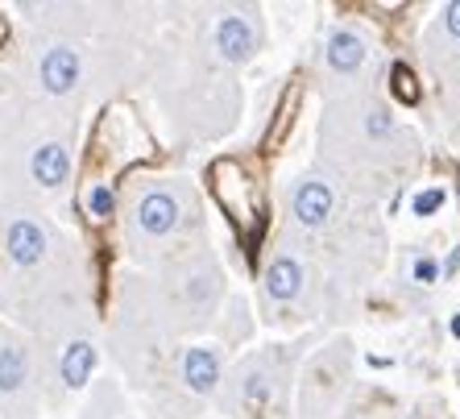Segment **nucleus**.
Here are the masks:
<instances>
[{"label":"nucleus","instance_id":"obj_1","mask_svg":"<svg viewBox=\"0 0 460 419\" xmlns=\"http://www.w3.org/2000/svg\"><path fill=\"white\" fill-rule=\"evenodd\" d=\"M4 258H9V282L4 295L13 287H25L30 308H54V274H63V241L46 225L42 216H33L30 208H9L4 212Z\"/></svg>","mask_w":460,"mask_h":419},{"label":"nucleus","instance_id":"obj_2","mask_svg":"<svg viewBox=\"0 0 460 419\" xmlns=\"http://www.w3.org/2000/svg\"><path fill=\"white\" fill-rule=\"evenodd\" d=\"M191 192L182 183H154L146 192H137L133 208H128V236L141 245H162L179 236L182 228L191 225Z\"/></svg>","mask_w":460,"mask_h":419},{"label":"nucleus","instance_id":"obj_3","mask_svg":"<svg viewBox=\"0 0 460 419\" xmlns=\"http://www.w3.org/2000/svg\"><path fill=\"white\" fill-rule=\"evenodd\" d=\"M38 411V366L22 336L0 333V415L33 419Z\"/></svg>","mask_w":460,"mask_h":419},{"label":"nucleus","instance_id":"obj_4","mask_svg":"<svg viewBox=\"0 0 460 419\" xmlns=\"http://www.w3.org/2000/svg\"><path fill=\"white\" fill-rule=\"evenodd\" d=\"M84 76H87V63L75 42L54 38V42L33 50V84H38L42 96H50V100L75 96L79 87H84Z\"/></svg>","mask_w":460,"mask_h":419},{"label":"nucleus","instance_id":"obj_5","mask_svg":"<svg viewBox=\"0 0 460 419\" xmlns=\"http://www.w3.org/2000/svg\"><path fill=\"white\" fill-rule=\"evenodd\" d=\"M66 179H71V146L54 133H42L25 146V183L33 192L42 195H54L63 192Z\"/></svg>","mask_w":460,"mask_h":419},{"label":"nucleus","instance_id":"obj_6","mask_svg":"<svg viewBox=\"0 0 460 419\" xmlns=\"http://www.w3.org/2000/svg\"><path fill=\"white\" fill-rule=\"evenodd\" d=\"M96 370V341L87 333H63L58 349H54V378L63 382V390H84L87 378Z\"/></svg>","mask_w":460,"mask_h":419},{"label":"nucleus","instance_id":"obj_7","mask_svg":"<svg viewBox=\"0 0 460 419\" xmlns=\"http://www.w3.org/2000/svg\"><path fill=\"white\" fill-rule=\"evenodd\" d=\"M179 378L191 395H212V390L220 387V378H225L220 349H212V344H191V349L179 357Z\"/></svg>","mask_w":460,"mask_h":419},{"label":"nucleus","instance_id":"obj_8","mask_svg":"<svg viewBox=\"0 0 460 419\" xmlns=\"http://www.w3.org/2000/svg\"><path fill=\"white\" fill-rule=\"evenodd\" d=\"M216 54L225 58V63H249L257 50V25L253 17H245V13H228V17H220L216 22Z\"/></svg>","mask_w":460,"mask_h":419},{"label":"nucleus","instance_id":"obj_9","mask_svg":"<svg viewBox=\"0 0 460 419\" xmlns=\"http://www.w3.org/2000/svg\"><path fill=\"white\" fill-rule=\"evenodd\" d=\"M220 295V274L212 262H195V266L179 270V308L187 316H204Z\"/></svg>","mask_w":460,"mask_h":419},{"label":"nucleus","instance_id":"obj_10","mask_svg":"<svg viewBox=\"0 0 460 419\" xmlns=\"http://www.w3.org/2000/svg\"><path fill=\"white\" fill-rule=\"evenodd\" d=\"M295 220L307 228H320L328 216H332V187H323L320 179H303L295 187V204H290Z\"/></svg>","mask_w":460,"mask_h":419},{"label":"nucleus","instance_id":"obj_11","mask_svg":"<svg viewBox=\"0 0 460 419\" xmlns=\"http://www.w3.org/2000/svg\"><path fill=\"white\" fill-rule=\"evenodd\" d=\"M236 403L245 411H253V415L270 411V403H274V378L261 370V361H249V366L236 374Z\"/></svg>","mask_w":460,"mask_h":419},{"label":"nucleus","instance_id":"obj_12","mask_svg":"<svg viewBox=\"0 0 460 419\" xmlns=\"http://www.w3.org/2000/svg\"><path fill=\"white\" fill-rule=\"evenodd\" d=\"M303 279L307 274H303V266L295 258H274L266 270V295L279 303H290L303 290Z\"/></svg>","mask_w":460,"mask_h":419},{"label":"nucleus","instance_id":"obj_13","mask_svg":"<svg viewBox=\"0 0 460 419\" xmlns=\"http://www.w3.org/2000/svg\"><path fill=\"white\" fill-rule=\"evenodd\" d=\"M361 63H365V42H361V38H357V33H349V30L332 33V42H328V67H332V71H341V76H353Z\"/></svg>","mask_w":460,"mask_h":419},{"label":"nucleus","instance_id":"obj_14","mask_svg":"<svg viewBox=\"0 0 460 419\" xmlns=\"http://www.w3.org/2000/svg\"><path fill=\"white\" fill-rule=\"evenodd\" d=\"M112 204H117V195L108 192L104 183H100V187H92V192H87V212L96 216V220H104V216L112 212Z\"/></svg>","mask_w":460,"mask_h":419},{"label":"nucleus","instance_id":"obj_15","mask_svg":"<svg viewBox=\"0 0 460 419\" xmlns=\"http://www.w3.org/2000/svg\"><path fill=\"white\" fill-rule=\"evenodd\" d=\"M439 204H444V192H423V195L415 200V212H419V216H431Z\"/></svg>","mask_w":460,"mask_h":419},{"label":"nucleus","instance_id":"obj_16","mask_svg":"<svg viewBox=\"0 0 460 419\" xmlns=\"http://www.w3.org/2000/svg\"><path fill=\"white\" fill-rule=\"evenodd\" d=\"M394 87H398V96H407V100H415V96H419V87L411 84V71H402V67L394 71Z\"/></svg>","mask_w":460,"mask_h":419},{"label":"nucleus","instance_id":"obj_17","mask_svg":"<svg viewBox=\"0 0 460 419\" xmlns=\"http://www.w3.org/2000/svg\"><path fill=\"white\" fill-rule=\"evenodd\" d=\"M444 22H448V33H456V38H460V4H448Z\"/></svg>","mask_w":460,"mask_h":419},{"label":"nucleus","instance_id":"obj_18","mask_svg":"<svg viewBox=\"0 0 460 419\" xmlns=\"http://www.w3.org/2000/svg\"><path fill=\"white\" fill-rule=\"evenodd\" d=\"M419 279L431 282V279H436V266H431V262H419Z\"/></svg>","mask_w":460,"mask_h":419},{"label":"nucleus","instance_id":"obj_19","mask_svg":"<svg viewBox=\"0 0 460 419\" xmlns=\"http://www.w3.org/2000/svg\"><path fill=\"white\" fill-rule=\"evenodd\" d=\"M452 333H456V336H460V316H456V320H452Z\"/></svg>","mask_w":460,"mask_h":419}]
</instances>
